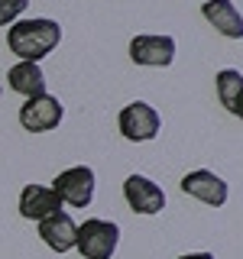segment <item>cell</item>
Here are the masks:
<instances>
[{
  "label": "cell",
  "instance_id": "obj_1",
  "mask_svg": "<svg viewBox=\"0 0 243 259\" xmlns=\"http://www.w3.org/2000/svg\"><path fill=\"white\" fill-rule=\"evenodd\" d=\"M62 39V26L55 20H20L10 23L7 32V46L10 52H16L23 62H39L59 46Z\"/></svg>",
  "mask_w": 243,
  "mask_h": 259
},
{
  "label": "cell",
  "instance_id": "obj_2",
  "mask_svg": "<svg viewBox=\"0 0 243 259\" xmlns=\"http://www.w3.org/2000/svg\"><path fill=\"white\" fill-rule=\"evenodd\" d=\"M117 243H120V227L110 221H101V217L85 221L75 233V249L85 259H110Z\"/></svg>",
  "mask_w": 243,
  "mask_h": 259
},
{
  "label": "cell",
  "instance_id": "obj_3",
  "mask_svg": "<svg viewBox=\"0 0 243 259\" xmlns=\"http://www.w3.org/2000/svg\"><path fill=\"white\" fill-rule=\"evenodd\" d=\"M94 168L88 165H75V168H65V172L52 182L55 194L71 207H88L94 201Z\"/></svg>",
  "mask_w": 243,
  "mask_h": 259
},
{
  "label": "cell",
  "instance_id": "obj_4",
  "mask_svg": "<svg viewBox=\"0 0 243 259\" xmlns=\"http://www.w3.org/2000/svg\"><path fill=\"white\" fill-rule=\"evenodd\" d=\"M117 123H120V133H124L130 143H146V140H152V136L159 133L162 120L149 104L136 101V104H127V107L120 110Z\"/></svg>",
  "mask_w": 243,
  "mask_h": 259
},
{
  "label": "cell",
  "instance_id": "obj_5",
  "mask_svg": "<svg viewBox=\"0 0 243 259\" xmlns=\"http://www.w3.org/2000/svg\"><path fill=\"white\" fill-rule=\"evenodd\" d=\"M62 104L59 97L52 94H36V97H26V104L20 107V123L23 130L29 133H46V130H55L62 120Z\"/></svg>",
  "mask_w": 243,
  "mask_h": 259
},
{
  "label": "cell",
  "instance_id": "obj_6",
  "mask_svg": "<svg viewBox=\"0 0 243 259\" xmlns=\"http://www.w3.org/2000/svg\"><path fill=\"white\" fill-rule=\"evenodd\" d=\"M124 198L136 214H159L166 207V194L152 178L146 175H130L124 182Z\"/></svg>",
  "mask_w": 243,
  "mask_h": 259
},
{
  "label": "cell",
  "instance_id": "obj_7",
  "mask_svg": "<svg viewBox=\"0 0 243 259\" xmlns=\"http://www.w3.org/2000/svg\"><path fill=\"white\" fill-rule=\"evenodd\" d=\"M130 59L149 68H166L175 59V39L172 36H136L130 42Z\"/></svg>",
  "mask_w": 243,
  "mask_h": 259
},
{
  "label": "cell",
  "instance_id": "obj_8",
  "mask_svg": "<svg viewBox=\"0 0 243 259\" xmlns=\"http://www.w3.org/2000/svg\"><path fill=\"white\" fill-rule=\"evenodd\" d=\"M182 191L198 198L201 204H211V207H224L227 201V182L221 175L208 172V168H198V172H188L182 178Z\"/></svg>",
  "mask_w": 243,
  "mask_h": 259
},
{
  "label": "cell",
  "instance_id": "obj_9",
  "mask_svg": "<svg viewBox=\"0 0 243 259\" xmlns=\"http://www.w3.org/2000/svg\"><path fill=\"white\" fill-rule=\"evenodd\" d=\"M75 233H78V224L71 221L65 210H55V214H49L39 221V237L49 249H55V253H68V249H75Z\"/></svg>",
  "mask_w": 243,
  "mask_h": 259
},
{
  "label": "cell",
  "instance_id": "obj_10",
  "mask_svg": "<svg viewBox=\"0 0 243 259\" xmlns=\"http://www.w3.org/2000/svg\"><path fill=\"white\" fill-rule=\"evenodd\" d=\"M205 20L227 39H243V16L233 7V0H205L201 7Z\"/></svg>",
  "mask_w": 243,
  "mask_h": 259
},
{
  "label": "cell",
  "instance_id": "obj_11",
  "mask_svg": "<svg viewBox=\"0 0 243 259\" xmlns=\"http://www.w3.org/2000/svg\"><path fill=\"white\" fill-rule=\"evenodd\" d=\"M62 207V198L55 194V188H46V185H26L20 194V214L26 221H43V217L55 214Z\"/></svg>",
  "mask_w": 243,
  "mask_h": 259
},
{
  "label": "cell",
  "instance_id": "obj_12",
  "mask_svg": "<svg viewBox=\"0 0 243 259\" xmlns=\"http://www.w3.org/2000/svg\"><path fill=\"white\" fill-rule=\"evenodd\" d=\"M7 84H10L16 94H23V97L46 94V75H43V68H39V62H20V65H13L10 75H7Z\"/></svg>",
  "mask_w": 243,
  "mask_h": 259
},
{
  "label": "cell",
  "instance_id": "obj_13",
  "mask_svg": "<svg viewBox=\"0 0 243 259\" xmlns=\"http://www.w3.org/2000/svg\"><path fill=\"white\" fill-rule=\"evenodd\" d=\"M240 91H243V75L237 68H224L221 75H217V97H221V104L230 113H233V107H237Z\"/></svg>",
  "mask_w": 243,
  "mask_h": 259
},
{
  "label": "cell",
  "instance_id": "obj_14",
  "mask_svg": "<svg viewBox=\"0 0 243 259\" xmlns=\"http://www.w3.org/2000/svg\"><path fill=\"white\" fill-rule=\"evenodd\" d=\"M29 7V0H0V26L16 23V16Z\"/></svg>",
  "mask_w": 243,
  "mask_h": 259
},
{
  "label": "cell",
  "instance_id": "obj_15",
  "mask_svg": "<svg viewBox=\"0 0 243 259\" xmlns=\"http://www.w3.org/2000/svg\"><path fill=\"white\" fill-rule=\"evenodd\" d=\"M178 259H214L211 253H188V256H178Z\"/></svg>",
  "mask_w": 243,
  "mask_h": 259
},
{
  "label": "cell",
  "instance_id": "obj_16",
  "mask_svg": "<svg viewBox=\"0 0 243 259\" xmlns=\"http://www.w3.org/2000/svg\"><path fill=\"white\" fill-rule=\"evenodd\" d=\"M233 113H237V117L243 120V91H240V97H237V107H233Z\"/></svg>",
  "mask_w": 243,
  "mask_h": 259
}]
</instances>
